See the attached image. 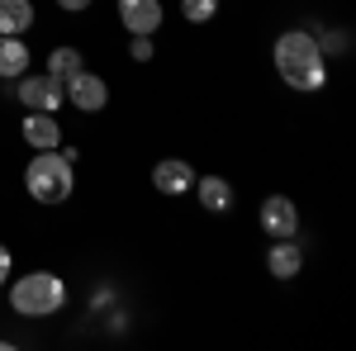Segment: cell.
I'll use <instances>...</instances> for the list:
<instances>
[{
    "label": "cell",
    "instance_id": "10",
    "mask_svg": "<svg viewBox=\"0 0 356 351\" xmlns=\"http://www.w3.org/2000/svg\"><path fill=\"white\" fill-rule=\"evenodd\" d=\"M300 270H304V247L295 238H280L266 247V275L271 280H295Z\"/></svg>",
    "mask_w": 356,
    "mask_h": 351
},
{
    "label": "cell",
    "instance_id": "12",
    "mask_svg": "<svg viewBox=\"0 0 356 351\" xmlns=\"http://www.w3.org/2000/svg\"><path fill=\"white\" fill-rule=\"evenodd\" d=\"M29 43L24 33H0V81H19L29 72Z\"/></svg>",
    "mask_w": 356,
    "mask_h": 351
},
{
    "label": "cell",
    "instance_id": "11",
    "mask_svg": "<svg viewBox=\"0 0 356 351\" xmlns=\"http://www.w3.org/2000/svg\"><path fill=\"white\" fill-rule=\"evenodd\" d=\"M191 190L209 214H228V209H233V181H228V176H195Z\"/></svg>",
    "mask_w": 356,
    "mask_h": 351
},
{
    "label": "cell",
    "instance_id": "19",
    "mask_svg": "<svg viewBox=\"0 0 356 351\" xmlns=\"http://www.w3.org/2000/svg\"><path fill=\"white\" fill-rule=\"evenodd\" d=\"M90 5H95V0H57V10H62V15H86Z\"/></svg>",
    "mask_w": 356,
    "mask_h": 351
},
{
    "label": "cell",
    "instance_id": "8",
    "mask_svg": "<svg viewBox=\"0 0 356 351\" xmlns=\"http://www.w3.org/2000/svg\"><path fill=\"white\" fill-rule=\"evenodd\" d=\"M195 176H200V171H195L186 157H162V162L152 166V190L166 195V199H181V195H191Z\"/></svg>",
    "mask_w": 356,
    "mask_h": 351
},
{
    "label": "cell",
    "instance_id": "1",
    "mask_svg": "<svg viewBox=\"0 0 356 351\" xmlns=\"http://www.w3.org/2000/svg\"><path fill=\"white\" fill-rule=\"evenodd\" d=\"M271 67H275V76H280V85L295 90V95H318L328 85V57L318 48L314 28H285V33H275Z\"/></svg>",
    "mask_w": 356,
    "mask_h": 351
},
{
    "label": "cell",
    "instance_id": "18",
    "mask_svg": "<svg viewBox=\"0 0 356 351\" xmlns=\"http://www.w3.org/2000/svg\"><path fill=\"white\" fill-rule=\"evenodd\" d=\"M10 275H15V252H10V247L0 243V290L10 285Z\"/></svg>",
    "mask_w": 356,
    "mask_h": 351
},
{
    "label": "cell",
    "instance_id": "20",
    "mask_svg": "<svg viewBox=\"0 0 356 351\" xmlns=\"http://www.w3.org/2000/svg\"><path fill=\"white\" fill-rule=\"evenodd\" d=\"M114 304V290H95V295H90V313H100V309H110Z\"/></svg>",
    "mask_w": 356,
    "mask_h": 351
},
{
    "label": "cell",
    "instance_id": "2",
    "mask_svg": "<svg viewBox=\"0 0 356 351\" xmlns=\"http://www.w3.org/2000/svg\"><path fill=\"white\" fill-rule=\"evenodd\" d=\"M10 309L19 313V318H57L62 309H67V280L57 275V270H24V275H10Z\"/></svg>",
    "mask_w": 356,
    "mask_h": 351
},
{
    "label": "cell",
    "instance_id": "6",
    "mask_svg": "<svg viewBox=\"0 0 356 351\" xmlns=\"http://www.w3.org/2000/svg\"><path fill=\"white\" fill-rule=\"evenodd\" d=\"M62 90H67V105L81 109V114H100V109L110 105V81H105L100 72H86V67L76 76H67Z\"/></svg>",
    "mask_w": 356,
    "mask_h": 351
},
{
    "label": "cell",
    "instance_id": "3",
    "mask_svg": "<svg viewBox=\"0 0 356 351\" xmlns=\"http://www.w3.org/2000/svg\"><path fill=\"white\" fill-rule=\"evenodd\" d=\"M24 190H29L33 204H48V209L67 204V199L76 195V162H67L57 147L33 152L29 166H24Z\"/></svg>",
    "mask_w": 356,
    "mask_h": 351
},
{
    "label": "cell",
    "instance_id": "14",
    "mask_svg": "<svg viewBox=\"0 0 356 351\" xmlns=\"http://www.w3.org/2000/svg\"><path fill=\"white\" fill-rule=\"evenodd\" d=\"M86 67L81 48H72V43H57L53 53H48V76H57V81H67V76H76Z\"/></svg>",
    "mask_w": 356,
    "mask_h": 351
},
{
    "label": "cell",
    "instance_id": "16",
    "mask_svg": "<svg viewBox=\"0 0 356 351\" xmlns=\"http://www.w3.org/2000/svg\"><path fill=\"white\" fill-rule=\"evenodd\" d=\"M318 48H323V57H342L347 48H352V33H347V28H332V33L318 38Z\"/></svg>",
    "mask_w": 356,
    "mask_h": 351
},
{
    "label": "cell",
    "instance_id": "13",
    "mask_svg": "<svg viewBox=\"0 0 356 351\" xmlns=\"http://www.w3.org/2000/svg\"><path fill=\"white\" fill-rule=\"evenodd\" d=\"M33 28V0H0V33H29Z\"/></svg>",
    "mask_w": 356,
    "mask_h": 351
},
{
    "label": "cell",
    "instance_id": "5",
    "mask_svg": "<svg viewBox=\"0 0 356 351\" xmlns=\"http://www.w3.org/2000/svg\"><path fill=\"white\" fill-rule=\"evenodd\" d=\"M15 95H19V105H24V109H43V114H57L62 100H67L62 81L48 76V72H24V76L15 81Z\"/></svg>",
    "mask_w": 356,
    "mask_h": 351
},
{
    "label": "cell",
    "instance_id": "4",
    "mask_svg": "<svg viewBox=\"0 0 356 351\" xmlns=\"http://www.w3.org/2000/svg\"><path fill=\"white\" fill-rule=\"evenodd\" d=\"M257 223H261V233H266L271 243L300 238V204H295L290 195H266L261 209H257Z\"/></svg>",
    "mask_w": 356,
    "mask_h": 351
},
{
    "label": "cell",
    "instance_id": "21",
    "mask_svg": "<svg viewBox=\"0 0 356 351\" xmlns=\"http://www.w3.org/2000/svg\"><path fill=\"white\" fill-rule=\"evenodd\" d=\"M0 351H15V342H10V337H0Z\"/></svg>",
    "mask_w": 356,
    "mask_h": 351
},
{
    "label": "cell",
    "instance_id": "7",
    "mask_svg": "<svg viewBox=\"0 0 356 351\" xmlns=\"http://www.w3.org/2000/svg\"><path fill=\"white\" fill-rule=\"evenodd\" d=\"M114 15H119L124 33H152V38H157V28L166 19L162 0H114Z\"/></svg>",
    "mask_w": 356,
    "mask_h": 351
},
{
    "label": "cell",
    "instance_id": "15",
    "mask_svg": "<svg viewBox=\"0 0 356 351\" xmlns=\"http://www.w3.org/2000/svg\"><path fill=\"white\" fill-rule=\"evenodd\" d=\"M186 24H214L219 19V0H181Z\"/></svg>",
    "mask_w": 356,
    "mask_h": 351
},
{
    "label": "cell",
    "instance_id": "17",
    "mask_svg": "<svg viewBox=\"0 0 356 351\" xmlns=\"http://www.w3.org/2000/svg\"><path fill=\"white\" fill-rule=\"evenodd\" d=\"M129 57H134V62H152V57H157L152 33H129Z\"/></svg>",
    "mask_w": 356,
    "mask_h": 351
},
{
    "label": "cell",
    "instance_id": "9",
    "mask_svg": "<svg viewBox=\"0 0 356 351\" xmlns=\"http://www.w3.org/2000/svg\"><path fill=\"white\" fill-rule=\"evenodd\" d=\"M19 138H24L33 152H48V147H62V119L57 114H43V109H24V124H19Z\"/></svg>",
    "mask_w": 356,
    "mask_h": 351
}]
</instances>
